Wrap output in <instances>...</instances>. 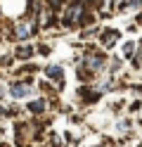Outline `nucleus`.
Returning <instances> with one entry per match:
<instances>
[{
  "mask_svg": "<svg viewBox=\"0 0 142 147\" xmlns=\"http://www.w3.org/2000/svg\"><path fill=\"white\" fill-rule=\"evenodd\" d=\"M45 76L50 78V81H57V83H62V78H64V71H62V67L52 64V67H45Z\"/></svg>",
  "mask_w": 142,
  "mask_h": 147,
  "instance_id": "nucleus-7",
  "label": "nucleus"
},
{
  "mask_svg": "<svg viewBox=\"0 0 142 147\" xmlns=\"http://www.w3.org/2000/svg\"><path fill=\"white\" fill-rule=\"evenodd\" d=\"M9 116H12V114H9V109L0 105V121H5V119H9Z\"/></svg>",
  "mask_w": 142,
  "mask_h": 147,
  "instance_id": "nucleus-11",
  "label": "nucleus"
},
{
  "mask_svg": "<svg viewBox=\"0 0 142 147\" xmlns=\"http://www.w3.org/2000/svg\"><path fill=\"white\" fill-rule=\"evenodd\" d=\"M133 52H135V43H126L123 45V57H133Z\"/></svg>",
  "mask_w": 142,
  "mask_h": 147,
  "instance_id": "nucleus-10",
  "label": "nucleus"
},
{
  "mask_svg": "<svg viewBox=\"0 0 142 147\" xmlns=\"http://www.w3.org/2000/svg\"><path fill=\"white\" fill-rule=\"evenodd\" d=\"M88 22V17H85V10L81 3H73L64 10V26H81Z\"/></svg>",
  "mask_w": 142,
  "mask_h": 147,
  "instance_id": "nucleus-2",
  "label": "nucleus"
},
{
  "mask_svg": "<svg viewBox=\"0 0 142 147\" xmlns=\"http://www.w3.org/2000/svg\"><path fill=\"white\" fill-rule=\"evenodd\" d=\"M118 147H130V145H118Z\"/></svg>",
  "mask_w": 142,
  "mask_h": 147,
  "instance_id": "nucleus-12",
  "label": "nucleus"
},
{
  "mask_svg": "<svg viewBox=\"0 0 142 147\" xmlns=\"http://www.w3.org/2000/svg\"><path fill=\"white\" fill-rule=\"evenodd\" d=\"M118 38H121V36H118V31H116V29H107L104 33H100V43L104 45V48H111V45L116 43Z\"/></svg>",
  "mask_w": 142,
  "mask_h": 147,
  "instance_id": "nucleus-6",
  "label": "nucleus"
},
{
  "mask_svg": "<svg viewBox=\"0 0 142 147\" xmlns=\"http://www.w3.org/2000/svg\"><path fill=\"white\" fill-rule=\"evenodd\" d=\"M104 67H107V55H104V52L88 50L83 55V67L81 69H88V74H100Z\"/></svg>",
  "mask_w": 142,
  "mask_h": 147,
  "instance_id": "nucleus-1",
  "label": "nucleus"
},
{
  "mask_svg": "<svg viewBox=\"0 0 142 147\" xmlns=\"http://www.w3.org/2000/svg\"><path fill=\"white\" fill-rule=\"evenodd\" d=\"M3 95H5V93H3V90H0V97H3Z\"/></svg>",
  "mask_w": 142,
  "mask_h": 147,
  "instance_id": "nucleus-13",
  "label": "nucleus"
},
{
  "mask_svg": "<svg viewBox=\"0 0 142 147\" xmlns=\"http://www.w3.org/2000/svg\"><path fill=\"white\" fill-rule=\"evenodd\" d=\"M33 31H36V22H33V17H26L24 22H19V24H17V29H14L12 36H14L17 40H24V38H28Z\"/></svg>",
  "mask_w": 142,
  "mask_h": 147,
  "instance_id": "nucleus-3",
  "label": "nucleus"
},
{
  "mask_svg": "<svg viewBox=\"0 0 142 147\" xmlns=\"http://www.w3.org/2000/svg\"><path fill=\"white\" fill-rule=\"evenodd\" d=\"M33 55V48H26V45H22V48L17 50V57L19 59H26V57H31Z\"/></svg>",
  "mask_w": 142,
  "mask_h": 147,
  "instance_id": "nucleus-9",
  "label": "nucleus"
},
{
  "mask_svg": "<svg viewBox=\"0 0 142 147\" xmlns=\"http://www.w3.org/2000/svg\"><path fill=\"white\" fill-rule=\"evenodd\" d=\"M31 83H22V81H19V83H14L12 88H9V95H12L14 100H24V97H28L31 95Z\"/></svg>",
  "mask_w": 142,
  "mask_h": 147,
  "instance_id": "nucleus-4",
  "label": "nucleus"
},
{
  "mask_svg": "<svg viewBox=\"0 0 142 147\" xmlns=\"http://www.w3.org/2000/svg\"><path fill=\"white\" fill-rule=\"evenodd\" d=\"M45 107H47V102H45V100H33V102H28V105H26L28 114H33V116L43 114V112H45Z\"/></svg>",
  "mask_w": 142,
  "mask_h": 147,
  "instance_id": "nucleus-8",
  "label": "nucleus"
},
{
  "mask_svg": "<svg viewBox=\"0 0 142 147\" xmlns=\"http://www.w3.org/2000/svg\"><path fill=\"white\" fill-rule=\"evenodd\" d=\"M81 100L88 105H95L100 100V90H92V86H83L81 88Z\"/></svg>",
  "mask_w": 142,
  "mask_h": 147,
  "instance_id": "nucleus-5",
  "label": "nucleus"
}]
</instances>
